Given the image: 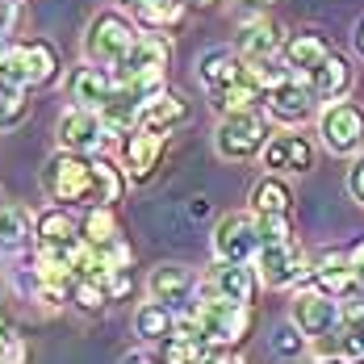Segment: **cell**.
<instances>
[{
	"mask_svg": "<svg viewBox=\"0 0 364 364\" xmlns=\"http://www.w3.org/2000/svg\"><path fill=\"white\" fill-rule=\"evenodd\" d=\"M252 210H255V218H289V210H293L289 184L281 176H264L252 188Z\"/></svg>",
	"mask_w": 364,
	"mask_h": 364,
	"instance_id": "484cf974",
	"label": "cell"
},
{
	"mask_svg": "<svg viewBox=\"0 0 364 364\" xmlns=\"http://www.w3.org/2000/svg\"><path fill=\"white\" fill-rule=\"evenodd\" d=\"M218 364H243L239 356H218Z\"/></svg>",
	"mask_w": 364,
	"mask_h": 364,
	"instance_id": "b9f144b4",
	"label": "cell"
},
{
	"mask_svg": "<svg viewBox=\"0 0 364 364\" xmlns=\"http://www.w3.org/2000/svg\"><path fill=\"white\" fill-rule=\"evenodd\" d=\"M55 139H59V151H72V155H97L101 146L109 143V126L97 109H84V105H72V109L59 113V126H55Z\"/></svg>",
	"mask_w": 364,
	"mask_h": 364,
	"instance_id": "52a82bcc",
	"label": "cell"
},
{
	"mask_svg": "<svg viewBox=\"0 0 364 364\" xmlns=\"http://www.w3.org/2000/svg\"><path fill=\"white\" fill-rule=\"evenodd\" d=\"M348 264H352V272H356V281H360V289H364V239L348 252Z\"/></svg>",
	"mask_w": 364,
	"mask_h": 364,
	"instance_id": "8d00e7d4",
	"label": "cell"
},
{
	"mask_svg": "<svg viewBox=\"0 0 364 364\" xmlns=\"http://www.w3.org/2000/svg\"><path fill=\"white\" fill-rule=\"evenodd\" d=\"M13 335H17V331L0 318V364H4V352H9V343H13Z\"/></svg>",
	"mask_w": 364,
	"mask_h": 364,
	"instance_id": "74e56055",
	"label": "cell"
},
{
	"mask_svg": "<svg viewBox=\"0 0 364 364\" xmlns=\"http://www.w3.org/2000/svg\"><path fill=\"white\" fill-rule=\"evenodd\" d=\"M356 55L364 59V17H360V26H356Z\"/></svg>",
	"mask_w": 364,
	"mask_h": 364,
	"instance_id": "ab89813d",
	"label": "cell"
},
{
	"mask_svg": "<svg viewBox=\"0 0 364 364\" xmlns=\"http://www.w3.org/2000/svg\"><path fill=\"white\" fill-rule=\"evenodd\" d=\"M80 235L92 243V247H105L113 239H122V230H117V218H113L109 205H88V214L80 222Z\"/></svg>",
	"mask_w": 364,
	"mask_h": 364,
	"instance_id": "f546056e",
	"label": "cell"
},
{
	"mask_svg": "<svg viewBox=\"0 0 364 364\" xmlns=\"http://www.w3.org/2000/svg\"><path fill=\"white\" fill-rule=\"evenodd\" d=\"M314 289H323L327 297H356L360 293V281H356V272H352V264L343 259V255L327 252L318 259V268H314Z\"/></svg>",
	"mask_w": 364,
	"mask_h": 364,
	"instance_id": "cb8c5ba5",
	"label": "cell"
},
{
	"mask_svg": "<svg viewBox=\"0 0 364 364\" xmlns=\"http://www.w3.org/2000/svg\"><path fill=\"white\" fill-rule=\"evenodd\" d=\"M247 63L255 59H281L285 55V30L272 21V17H247L243 26H239V46H235Z\"/></svg>",
	"mask_w": 364,
	"mask_h": 364,
	"instance_id": "9a60e30c",
	"label": "cell"
},
{
	"mask_svg": "<svg viewBox=\"0 0 364 364\" xmlns=\"http://www.w3.org/2000/svg\"><path fill=\"white\" fill-rule=\"evenodd\" d=\"M327 55H331L327 34H318V30H297L293 38H285V55H281V59H285V68H289L297 80H306Z\"/></svg>",
	"mask_w": 364,
	"mask_h": 364,
	"instance_id": "44dd1931",
	"label": "cell"
},
{
	"mask_svg": "<svg viewBox=\"0 0 364 364\" xmlns=\"http://www.w3.org/2000/svg\"><path fill=\"white\" fill-rule=\"evenodd\" d=\"M59 75V55L50 42H9L4 55H0V80L13 84V88H46L50 80Z\"/></svg>",
	"mask_w": 364,
	"mask_h": 364,
	"instance_id": "3957f363",
	"label": "cell"
},
{
	"mask_svg": "<svg viewBox=\"0 0 364 364\" xmlns=\"http://www.w3.org/2000/svg\"><path fill=\"white\" fill-rule=\"evenodd\" d=\"M197 289H201V281H197L193 268H184V264H159V268L146 277V293H151V301L168 306L172 314L184 310Z\"/></svg>",
	"mask_w": 364,
	"mask_h": 364,
	"instance_id": "7c38bea8",
	"label": "cell"
},
{
	"mask_svg": "<svg viewBox=\"0 0 364 364\" xmlns=\"http://www.w3.org/2000/svg\"><path fill=\"white\" fill-rule=\"evenodd\" d=\"M68 92H72L75 105H84V109H105L109 105V97L117 92V75L109 68H97V63H84V68H75L72 80H68Z\"/></svg>",
	"mask_w": 364,
	"mask_h": 364,
	"instance_id": "e0dca14e",
	"label": "cell"
},
{
	"mask_svg": "<svg viewBox=\"0 0 364 364\" xmlns=\"http://www.w3.org/2000/svg\"><path fill=\"white\" fill-rule=\"evenodd\" d=\"M214 255L222 264H252L259 255V230L247 214H226L214 226Z\"/></svg>",
	"mask_w": 364,
	"mask_h": 364,
	"instance_id": "9c48e42d",
	"label": "cell"
},
{
	"mask_svg": "<svg viewBox=\"0 0 364 364\" xmlns=\"http://www.w3.org/2000/svg\"><path fill=\"white\" fill-rule=\"evenodd\" d=\"M268 172H310L314 168V143L306 134H272L259 151Z\"/></svg>",
	"mask_w": 364,
	"mask_h": 364,
	"instance_id": "2e32d148",
	"label": "cell"
},
{
	"mask_svg": "<svg viewBox=\"0 0 364 364\" xmlns=\"http://www.w3.org/2000/svg\"><path fill=\"white\" fill-rule=\"evenodd\" d=\"M268 139H272L268 134V117L259 109L226 113L218 122V130H214V151L222 159H230V164H243V159L259 155L268 146Z\"/></svg>",
	"mask_w": 364,
	"mask_h": 364,
	"instance_id": "8992f818",
	"label": "cell"
},
{
	"mask_svg": "<svg viewBox=\"0 0 364 364\" xmlns=\"http://www.w3.org/2000/svg\"><path fill=\"white\" fill-rule=\"evenodd\" d=\"M306 84H310V92L318 97V101H348V92H352V63L339 55V50H331L327 59L314 68V72L306 75Z\"/></svg>",
	"mask_w": 364,
	"mask_h": 364,
	"instance_id": "ffe728a7",
	"label": "cell"
},
{
	"mask_svg": "<svg viewBox=\"0 0 364 364\" xmlns=\"http://www.w3.org/2000/svg\"><path fill=\"white\" fill-rule=\"evenodd\" d=\"M172 327H176V314L168 306H159V301H146L134 314V331L143 339H172Z\"/></svg>",
	"mask_w": 364,
	"mask_h": 364,
	"instance_id": "4dcf8cb0",
	"label": "cell"
},
{
	"mask_svg": "<svg viewBox=\"0 0 364 364\" xmlns=\"http://www.w3.org/2000/svg\"><path fill=\"white\" fill-rule=\"evenodd\" d=\"M239 75H243V55L235 46H210L197 59V80L205 84V92H218L226 84H235Z\"/></svg>",
	"mask_w": 364,
	"mask_h": 364,
	"instance_id": "7402d4cb",
	"label": "cell"
},
{
	"mask_svg": "<svg viewBox=\"0 0 364 364\" xmlns=\"http://www.w3.org/2000/svg\"><path fill=\"white\" fill-rule=\"evenodd\" d=\"M30 243V214L21 205H0V252H21Z\"/></svg>",
	"mask_w": 364,
	"mask_h": 364,
	"instance_id": "f1b7e54d",
	"label": "cell"
},
{
	"mask_svg": "<svg viewBox=\"0 0 364 364\" xmlns=\"http://www.w3.org/2000/svg\"><path fill=\"white\" fill-rule=\"evenodd\" d=\"M318 139L331 155H356L364 146V109L352 101H331L318 113Z\"/></svg>",
	"mask_w": 364,
	"mask_h": 364,
	"instance_id": "ba28073f",
	"label": "cell"
},
{
	"mask_svg": "<svg viewBox=\"0 0 364 364\" xmlns=\"http://www.w3.org/2000/svg\"><path fill=\"white\" fill-rule=\"evenodd\" d=\"M168 63H172V42H168V34H139V42L113 68V75H117V84L134 88L143 101H151L155 92H164Z\"/></svg>",
	"mask_w": 364,
	"mask_h": 364,
	"instance_id": "6da1fadb",
	"label": "cell"
},
{
	"mask_svg": "<svg viewBox=\"0 0 364 364\" xmlns=\"http://www.w3.org/2000/svg\"><path fill=\"white\" fill-rule=\"evenodd\" d=\"M188 214H193V218H205V214H210V201H205V197H193Z\"/></svg>",
	"mask_w": 364,
	"mask_h": 364,
	"instance_id": "f35d334b",
	"label": "cell"
},
{
	"mask_svg": "<svg viewBox=\"0 0 364 364\" xmlns=\"http://www.w3.org/2000/svg\"><path fill=\"white\" fill-rule=\"evenodd\" d=\"M72 297H75V306H80V310H101V306L109 301L105 285H101V281H88V277H80V281L72 285Z\"/></svg>",
	"mask_w": 364,
	"mask_h": 364,
	"instance_id": "1f68e13d",
	"label": "cell"
},
{
	"mask_svg": "<svg viewBox=\"0 0 364 364\" xmlns=\"http://www.w3.org/2000/svg\"><path fill=\"white\" fill-rule=\"evenodd\" d=\"M188 101H184L181 92H172V88H164V92H155L151 101H146L143 109H139V126L143 130H155V134H172V130H181L184 122H188ZM134 126V130H139Z\"/></svg>",
	"mask_w": 364,
	"mask_h": 364,
	"instance_id": "ac0fdd59",
	"label": "cell"
},
{
	"mask_svg": "<svg viewBox=\"0 0 364 364\" xmlns=\"http://www.w3.org/2000/svg\"><path fill=\"white\" fill-rule=\"evenodd\" d=\"M314 105H318V97H314V92H310V84H306V80H297V75L281 80L272 92H264V109L272 113L277 122H285V126L306 122V117L314 113Z\"/></svg>",
	"mask_w": 364,
	"mask_h": 364,
	"instance_id": "5bb4252c",
	"label": "cell"
},
{
	"mask_svg": "<svg viewBox=\"0 0 364 364\" xmlns=\"http://www.w3.org/2000/svg\"><path fill=\"white\" fill-rule=\"evenodd\" d=\"M255 230H259V247H272V243H289V239H293L289 218H255Z\"/></svg>",
	"mask_w": 364,
	"mask_h": 364,
	"instance_id": "d6a6232c",
	"label": "cell"
},
{
	"mask_svg": "<svg viewBox=\"0 0 364 364\" xmlns=\"http://www.w3.org/2000/svg\"><path fill=\"white\" fill-rule=\"evenodd\" d=\"M126 364H164V360H151V356H130Z\"/></svg>",
	"mask_w": 364,
	"mask_h": 364,
	"instance_id": "60d3db41",
	"label": "cell"
},
{
	"mask_svg": "<svg viewBox=\"0 0 364 364\" xmlns=\"http://www.w3.org/2000/svg\"><path fill=\"white\" fill-rule=\"evenodd\" d=\"M17 21V0H0V34H9Z\"/></svg>",
	"mask_w": 364,
	"mask_h": 364,
	"instance_id": "d590c367",
	"label": "cell"
},
{
	"mask_svg": "<svg viewBox=\"0 0 364 364\" xmlns=\"http://www.w3.org/2000/svg\"><path fill=\"white\" fill-rule=\"evenodd\" d=\"M126 193V172L105 159V155H92V205H117Z\"/></svg>",
	"mask_w": 364,
	"mask_h": 364,
	"instance_id": "4316f807",
	"label": "cell"
},
{
	"mask_svg": "<svg viewBox=\"0 0 364 364\" xmlns=\"http://www.w3.org/2000/svg\"><path fill=\"white\" fill-rule=\"evenodd\" d=\"M188 4H214V0H188Z\"/></svg>",
	"mask_w": 364,
	"mask_h": 364,
	"instance_id": "ee69618b",
	"label": "cell"
},
{
	"mask_svg": "<svg viewBox=\"0 0 364 364\" xmlns=\"http://www.w3.org/2000/svg\"><path fill=\"white\" fill-rule=\"evenodd\" d=\"M130 4V13H134V21L151 30V34H168V30H176L184 21V13H188V0H126Z\"/></svg>",
	"mask_w": 364,
	"mask_h": 364,
	"instance_id": "603a6c76",
	"label": "cell"
},
{
	"mask_svg": "<svg viewBox=\"0 0 364 364\" xmlns=\"http://www.w3.org/2000/svg\"><path fill=\"white\" fill-rule=\"evenodd\" d=\"M272 348H277L281 356H297V352L306 348V339H301V331H297V327H285V331H277Z\"/></svg>",
	"mask_w": 364,
	"mask_h": 364,
	"instance_id": "836d02e7",
	"label": "cell"
},
{
	"mask_svg": "<svg viewBox=\"0 0 364 364\" xmlns=\"http://www.w3.org/2000/svg\"><path fill=\"white\" fill-rule=\"evenodd\" d=\"M335 364H339V360H335Z\"/></svg>",
	"mask_w": 364,
	"mask_h": 364,
	"instance_id": "bcb514c9",
	"label": "cell"
},
{
	"mask_svg": "<svg viewBox=\"0 0 364 364\" xmlns=\"http://www.w3.org/2000/svg\"><path fill=\"white\" fill-rule=\"evenodd\" d=\"M255 268H259V281H264V285L285 289V285H293V281L306 277V252L297 247V239H289V243H272V247H259Z\"/></svg>",
	"mask_w": 364,
	"mask_h": 364,
	"instance_id": "8fae6325",
	"label": "cell"
},
{
	"mask_svg": "<svg viewBox=\"0 0 364 364\" xmlns=\"http://www.w3.org/2000/svg\"><path fill=\"white\" fill-rule=\"evenodd\" d=\"M293 327L306 339H323L339 327V306L323 289H301L293 297Z\"/></svg>",
	"mask_w": 364,
	"mask_h": 364,
	"instance_id": "4fadbf2b",
	"label": "cell"
},
{
	"mask_svg": "<svg viewBox=\"0 0 364 364\" xmlns=\"http://www.w3.org/2000/svg\"><path fill=\"white\" fill-rule=\"evenodd\" d=\"M4 46H9V42H4V34H0V55H4Z\"/></svg>",
	"mask_w": 364,
	"mask_h": 364,
	"instance_id": "f6af8a7d",
	"label": "cell"
},
{
	"mask_svg": "<svg viewBox=\"0 0 364 364\" xmlns=\"http://www.w3.org/2000/svg\"><path fill=\"white\" fill-rule=\"evenodd\" d=\"M34 230H38V247H50V252H63V247H72L75 239H80V222H75L63 205L38 214Z\"/></svg>",
	"mask_w": 364,
	"mask_h": 364,
	"instance_id": "d4e9b609",
	"label": "cell"
},
{
	"mask_svg": "<svg viewBox=\"0 0 364 364\" xmlns=\"http://www.w3.org/2000/svg\"><path fill=\"white\" fill-rule=\"evenodd\" d=\"M139 42V26L130 21V17H122V13H97L92 21H88V30H84V63H97V68H117L126 55H130V46Z\"/></svg>",
	"mask_w": 364,
	"mask_h": 364,
	"instance_id": "277c9868",
	"label": "cell"
},
{
	"mask_svg": "<svg viewBox=\"0 0 364 364\" xmlns=\"http://www.w3.org/2000/svg\"><path fill=\"white\" fill-rule=\"evenodd\" d=\"M264 101V92L255 88V84H247L243 75L235 80V84H226V88H218V92H210V105L226 117V113H243V109H255Z\"/></svg>",
	"mask_w": 364,
	"mask_h": 364,
	"instance_id": "83f0119b",
	"label": "cell"
},
{
	"mask_svg": "<svg viewBox=\"0 0 364 364\" xmlns=\"http://www.w3.org/2000/svg\"><path fill=\"white\" fill-rule=\"evenodd\" d=\"M201 293H214L222 301H239V306H252L255 297V272L252 264H222L210 272V281L201 285Z\"/></svg>",
	"mask_w": 364,
	"mask_h": 364,
	"instance_id": "d6986e66",
	"label": "cell"
},
{
	"mask_svg": "<svg viewBox=\"0 0 364 364\" xmlns=\"http://www.w3.org/2000/svg\"><path fill=\"white\" fill-rule=\"evenodd\" d=\"M164 134H155V130H130L126 134V143H122V172H126V181L134 184H146L155 176V168H159V159H164Z\"/></svg>",
	"mask_w": 364,
	"mask_h": 364,
	"instance_id": "30bf717a",
	"label": "cell"
},
{
	"mask_svg": "<svg viewBox=\"0 0 364 364\" xmlns=\"http://www.w3.org/2000/svg\"><path fill=\"white\" fill-rule=\"evenodd\" d=\"M42 188L59 205H92V155H50L42 168Z\"/></svg>",
	"mask_w": 364,
	"mask_h": 364,
	"instance_id": "5b68a950",
	"label": "cell"
},
{
	"mask_svg": "<svg viewBox=\"0 0 364 364\" xmlns=\"http://www.w3.org/2000/svg\"><path fill=\"white\" fill-rule=\"evenodd\" d=\"M247 4H255V9H264V4H272V0H247Z\"/></svg>",
	"mask_w": 364,
	"mask_h": 364,
	"instance_id": "7bdbcfd3",
	"label": "cell"
},
{
	"mask_svg": "<svg viewBox=\"0 0 364 364\" xmlns=\"http://www.w3.org/2000/svg\"><path fill=\"white\" fill-rule=\"evenodd\" d=\"M348 188H352V197L364 205V155L352 164V172H348Z\"/></svg>",
	"mask_w": 364,
	"mask_h": 364,
	"instance_id": "e575fe53",
	"label": "cell"
},
{
	"mask_svg": "<svg viewBox=\"0 0 364 364\" xmlns=\"http://www.w3.org/2000/svg\"><path fill=\"white\" fill-rule=\"evenodd\" d=\"M188 314H193V323H197L201 339H205L210 348H235V343H243L247 331H252V306L222 301L214 293H201V301H197Z\"/></svg>",
	"mask_w": 364,
	"mask_h": 364,
	"instance_id": "7a4b0ae2",
	"label": "cell"
}]
</instances>
